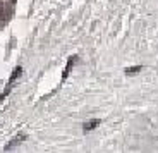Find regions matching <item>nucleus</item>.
<instances>
[{
	"instance_id": "nucleus-4",
	"label": "nucleus",
	"mask_w": 158,
	"mask_h": 153,
	"mask_svg": "<svg viewBox=\"0 0 158 153\" xmlns=\"http://www.w3.org/2000/svg\"><path fill=\"white\" fill-rule=\"evenodd\" d=\"M98 122L100 121H96V119H95V121H89V124H86V126H84V131H89L91 127H96V126H98Z\"/></svg>"
},
{
	"instance_id": "nucleus-5",
	"label": "nucleus",
	"mask_w": 158,
	"mask_h": 153,
	"mask_svg": "<svg viewBox=\"0 0 158 153\" xmlns=\"http://www.w3.org/2000/svg\"><path fill=\"white\" fill-rule=\"evenodd\" d=\"M9 4H16V0H9Z\"/></svg>"
},
{
	"instance_id": "nucleus-3",
	"label": "nucleus",
	"mask_w": 158,
	"mask_h": 153,
	"mask_svg": "<svg viewBox=\"0 0 158 153\" xmlns=\"http://www.w3.org/2000/svg\"><path fill=\"white\" fill-rule=\"evenodd\" d=\"M21 72H23V69H21V67H16V71H14V72H12V76H10V79H9V81H14V79H16V78H19V76H21Z\"/></svg>"
},
{
	"instance_id": "nucleus-2",
	"label": "nucleus",
	"mask_w": 158,
	"mask_h": 153,
	"mask_svg": "<svg viewBox=\"0 0 158 153\" xmlns=\"http://www.w3.org/2000/svg\"><path fill=\"white\" fill-rule=\"evenodd\" d=\"M76 62V57H71V59H69V62H67V67H65V71H64V74H62V78L65 79L69 76V72H71V67H72V64Z\"/></svg>"
},
{
	"instance_id": "nucleus-1",
	"label": "nucleus",
	"mask_w": 158,
	"mask_h": 153,
	"mask_svg": "<svg viewBox=\"0 0 158 153\" xmlns=\"http://www.w3.org/2000/svg\"><path fill=\"white\" fill-rule=\"evenodd\" d=\"M9 17H10V9L5 7L4 2L0 0V24H5L9 21Z\"/></svg>"
}]
</instances>
